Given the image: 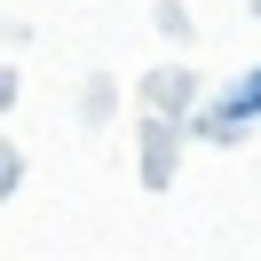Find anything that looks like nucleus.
Segmentation results:
<instances>
[{
    "label": "nucleus",
    "mask_w": 261,
    "mask_h": 261,
    "mask_svg": "<svg viewBox=\"0 0 261 261\" xmlns=\"http://www.w3.org/2000/svg\"><path fill=\"white\" fill-rule=\"evenodd\" d=\"M245 111H261V71H253V80H245V87H238V95H229V103H222V119H245Z\"/></svg>",
    "instance_id": "f257e3e1"
}]
</instances>
